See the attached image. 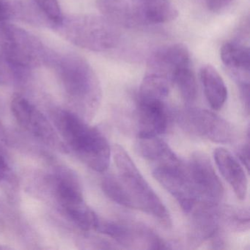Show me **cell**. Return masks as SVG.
Returning <instances> with one entry per match:
<instances>
[{
	"instance_id": "cell-21",
	"label": "cell",
	"mask_w": 250,
	"mask_h": 250,
	"mask_svg": "<svg viewBox=\"0 0 250 250\" xmlns=\"http://www.w3.org/2000/svg\"><path fill=\"white\" fill-rule=\"evenodd\" d=\"M102 188L105 195L114 203L128 208L134 209L132 202L118 177L108 175L104 178Z\"/></svg>"
},
{
	"instance_id": "cell-27",
	"label": "cell",
	"mask_w": 250,
	"mask_h": 250,
	"mask_svg": "<svg viewBox=\"0 0 250 250\" xmlns=\"http://www.w3.org/2000/svg\"><path fill=\"white\" fill-rule=\"evenodd\" d=\"M0 229H1V223H0Z\"/></svg>"
},
{
	"instance_id": "cell-19",
	"label": "cell",
	"mask_w": 250,
	"mask_h": 250,
	"mask_svg": "<svg viewBox=\"0 0 250 250\" xmlns=\"http://www.w3.org/2000/svg\"><path fill=\"white\" fill-rule=\"evenodd\" d=\"M172 84L169 77L147 71L140 84L138 98L165 101L169 95Z\"/></svg>"
},
{
	"instance_id": "cell-4",
	"label": "cell",
	"mask_w": 250,
	"mask_h": 250,
	"mask_svg": "<svg viewBox=\"0 0 250 250\" xmlns=\"http://www.w3.org/2000/svg\"><path fill=\"white\" fill-rule=\"evenodd\" d=\"M60 34L73 44L96 52L115 49L121 41L118 26L104 17L73 15L55 25Z\"/></svg>"
},
{
	"instance_id": "cell-6",
	"label": "cell",
	"mask_w": 250,
	"mask_h": 250,
	"mask_svg": "<svg viewBox=\"0 0 250 250\" xmlns=\"http://www.w3.org/2000/svg\"><path fill=\"white\" fill-rule=\"evenodd\" d=\"M54 194L70 219L83 230H96L99 216L87 206L78 180L71 173H58L53 179Z\"/></svg>"
},
{
	"instance_id": "cell-1",
	"label": "cell",
	"mask_w": 250,
	"mask_h": 250,
	"mask_svg": "<svg viewBox=\"0 0 250 250\" xmlns=\"http://www.w3.org/2000/svg\"><path fill=\"white\" fill-rule=\"evenodd\" d=\"M52 119L57 132L81 162L96 172L108 169L112 150L109 142L98 128L66 109L54 111Z\"/></svg>"
},
{
	"instance_id": "cell-28",
	"label": "cell",
	"mask_w": 250,
	"mask_h": 250,
	"mask_svg": "<svg viewBox=\"0 0 250 250\" xmlns=\"http://www.w3.org/2000/svg\"><path fill=\"white\" fill-rule=\"evenodd\" d=\"M143 1H146V0H143Z\"/></svg>"
},
{
	"instance_id": "cell-13",
	"label": "cell",
	"mask_w": 250,
	"mask_h": 250,
	"mask_svg": "<svg viewBox=\"0 0 250 250\" xmlns=\"http://www.w3.org/2000/svg\"><path fill=\"white\" fill-rule=\"evenodd\" d=\"M190 66V54L183 43H172L155 50L147 61L148 71L169 77L172 83L174 73L184 67Z\"/></svg>"
},
{
	"instance_id": "cell-16",
	"label": "cell",
	"mask_w": 250,
	"mask_h": 250,
	"mask_svg": "<svg viewBox=\"0 0 250 250\" xmlns=\"http://www.w3.org/2000/svg\"><path fill=\"white\" fill-rule=\"evenodd\" d=\"M205 96L210 107L219 110L228 99V88L218 71L212 65H206L200 71Z\"/></svg>"
},
{
	"instance_id": "cell-12",
	"label": "cell",
	"mask_w": 250,
	"mask_h": 250,
	"mask_svg": "<svg viewBox=\"0 0 250 250\" xmlns=\"http://www.w3.org/2000/svg\"><path fill=\"white\" fill-rule=\"evenodd\" d=\"M98 9L115 25L128 28L147 26L142 0H97Z\"/></svg>"
},
{
	"instance_id": "cell-7",
	"label": "cell",
	"mask_w": 250,
	"mask_h": 250,
	"mask_svg": "<svg viewBox=\"0 0 250 250\" xmlns=\"http://www.w3.org/2000/svg\"><path fill=\"white\" fill-rule=\"evenodd\" d=\"M178 123L187 132L213 143H232L235 138L234 127L226 120L207 109L188 107L181 111Z\"/></svg>"
},
{
	"instance_id": "cell-24",
	"label": "cell",
	"mask_w": 250,
	"mask_h": 250,
	"mask_svg": "<svg viewBox=\"0 0 250 250\" xmlns=\"http://www.w3.org/2000/svg\"><path fill=\"white\" fill-rule=\"evenodd\" d=\"M232 0H206L208 8L213 13H218L225 9Z\"/></svg>"
},
{
	"instance_id": "cell-10",
	"label": "cell",
	"mask_w": 250,
	"mask_h": 250,
	"mask_svg": "<svg viewBox=\"0 0 250 250\" xmlns=\"http://www.w3.org/2000/svg\"><path fill=\"white\" fill-rule=\"evenodd\" d=\"M11 109L17 122L25 131L45 144L63 150V143L52 124L27 99L15 95L11 101Z\"/></svg>"
},
{
	"instance_id": "cell-23",
	"label": "cell",
	"mask_w": 250,
	"mask_h": 250,
	"mask_svg": "<svg viewBox=\"0 0 250 250\" xmlns=\"http://www.w3.org/2000/svg\"><path fill=\"white\" fill-rule=\"evenodd\" d=\"M14 80H17L15 71L0 53V85H6Z\"/></svg>"
},
{
	"instance_id": "cell-14",
	"label": "cell",
	"mask_w": 250,
	"mask_h": 250,
	"mask_svg": "<svg viewBox=\"0 0 250 250\" xmlns=\"http://www.w3.org/2000/svg\"><path fill=\"white\" fill-rule=\"evenodd\" d=\"M216 166L239 200H244L248 191V178L244 167L227 149L217 147L213 151Z\"/></svg>"
},
{
	"instance_id": "cell-26",
	"label": "cell",
	"mask_w": 250,
	"mask_h": 250,
	"mask_svg": "<svg viewBox=\"0 0 250 250\" xmlns=\"http://www.w3.org/2000/svg\"><path fill=\"white\" fill-rule=\"evenodd\" d=\"M10 169L8 164L5 162V159L0 156V181L6 179L9 175Z\"/></svg>"
},
{
	"instance_id": "cell-17",
	"label": "cell",
	"mask_w": 250,
	"mask_h": 250,
	"mask_svg": "<svg viewBox=\"0 0 250 250\" xmlns=\"http://www.w3.org/2000/svg\"><path fill=\"white\" fill-rule=\"evenodd\" d=\"M139 154L153 165L173 162L179 159L167 144L159 137H137Z\"/></svg>"
},
{
	"instance_id": "cell-5",
	"label": "cell",
	"mask_w": 250,
	"mask_h": 250,
	"mask_svg": "<svg viewBox=\"0 0 250 250\" xmlns=\"http://www.w3.org/2000/svg\"><path fill=\"white\" fill-rule=\"evenodd\" d=\"M0 53L14 68L17 80L47 63L50 55L37 38L7 22H0Z\"/></svg>"
},
{
	"instance_id": "cell-22",
	"label": "cell",
	"mask_w": 250,
	"mask_h": 250,
	"mask_svg": "<svg viewBox=\"0 0 250 250\" xmlns=\"http://www.w3.org/2000/svg\"><path fill=\"white\" fill-rule=\"evenodd\" d=\"M38 8L54 26L62 21V14L57 0H33Z\"/></svg>"
},
{
	"instance_id": "cell-9",
	"label": "cell",
	"mask_w": 250,
	"mask_h": 250,
	"mask_svg": "<svg viewBox=\"0 0 250 250\" xmlns=\"http://www.w3.org/2000/svg\"><path fill=\"white\" fill-rule=\"evenodd\" d=\"M186 166L198 198V204L219 206L225 191L208 156L196 152L191 155Z\"/></svg>"
},
{
	"instance_id": "cell-2",
	"label": "cell",
	"mask_w": 250,
	"mask_h": 250,
	"mask_svg": "<svg viewBox=\"0 0 250 250\" xmlns=\"http://www.w3.org/2000/svg\"><path fill=\"white\" fill-rule=\"evenodd\" d=\"M47 63L68 97L87 117L94 115L102 101V87L91 65L76 54L49 55Z\"/></svg>"
},
{
	"instance_id": "cell-20",
	"label": "cell",
	"mask_w": 250,
	"mask_h": 250,
	"mask_svg": "<svg viewBox=\"0 0 250 250\" xmlns=\"http://www.w3.org/2000/svg\"><path fill=\"white\" fill-rule=\"evenodd\" d=\"M172 84L176 86L186 103L191 104L197 100L198 96L197 80L190 66L177 70L172 76Z\"/></svg>"
},
{
	"instance_id": "cell-8",
	"label": "cell",
	"mask_w": 250,
	"mask_h": 250,
	"mask_svg": "<svg viewBox=\"0 0 250 250\" xmlns=\"http://www.w3.org/2000/svg\"><path fill=\"white\" fill-rule=\"evenodd\" d=\"M152 173L186 213H191L198 204V198L188 176L187 166L181 159L154 165Z\"/></svg>"
},
{
	"instance_id": "cell-18",
	"label": "cell",
	"mask_w": 250,
	"mask_h": 250,
	"mask_svg": "<svg viewBox=\"0 0 250 250\" xmlns=\"http://www.w3.org/2000/svg\"><path fill=\"white\" fill-rule=\"evenodd\" d=\"M142 2L147 26L171 22L178 18V10L168 0H142Z\"/></svg>"
},
{
	"instance_id": "cell-25",
	"label": "cell",
	"mask_w": 250,
	"mask_h": 250,
	"mask_svg": "<svg viewBox=\"0 0 250 250\" xmlns=\"http://www.w3.org/2000/svg\"><path fill=\"white\" fill-rule=\"evenodd\" d=\"M238 159H239V162L242 163L244 165V167L249 171V165H250V145H249V141L244 146H241L239 149H238Z\"/></svg>"
},
{
	"instance_id": "cell-11",
	"label": "cell",
	"mask_w": 250,
	"mask_h": 250,
	"mask_svg": "<svg viewBox=\"0 0 250 250\" xmlns=\"http://www.w3.org/2000/svg\"><path fill=\"white\" fill-rule=\"evenodd\" d=\"M137 137H159L169 125V115L165 101L137 99Z\"/></svg>"
},
{
	"instance_id": "cell-15",
	"label": "cell",
	"mask_w": 250,
	"mask_h": 250,
	"mask_svg": "<svg viewBox=\"0 0 250 250\" xmlns=\"http://www.w3.org/2000/svg\"><path fill=\"white\" fill-rule=\"evenodd\" d=\"M220 58L238 86L250 84V49L238 42L222 45Z\"/></svg>"
},
{
	"instance_id": "cell-3",
	"label": "cell",
	"mask_w": 250,
	"mask_h": 250,
	"mask_svg": "<svg viewBox=\"0 0 250 250\" xmlns=\"http://www.w3.org/2000/svg\"><path fill=\"white\" fill-rule=\"evenodd\" d=\"M118 178L132 202L134 209L151 215L166 227L172 225L170 214L163 202L142 175L126 150L119 145L112 147Z\"/></svg>"
}]
</instances>
